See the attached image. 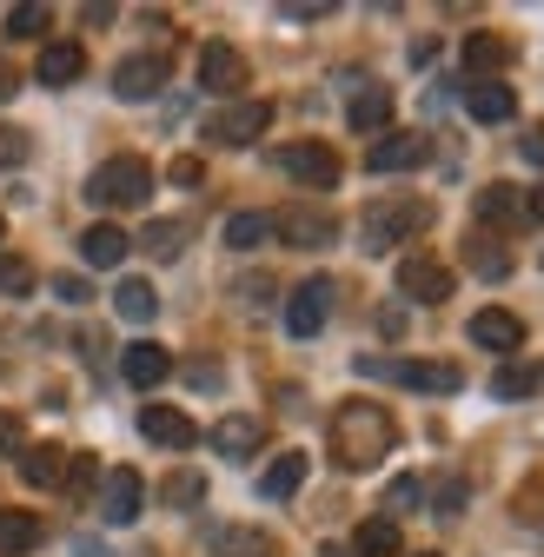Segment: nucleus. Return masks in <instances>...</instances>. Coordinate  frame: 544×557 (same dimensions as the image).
<instances>
[{
  "mask_svg": "<svg viewBox=\"0 0 544 557\" xmlns=\"http://www.w3.org/2000/svg\"><path fill=\"white\" fill-rule=\"evenodd\" d=\"M392 445H398V425L379 398H353L332 411V465L338 471H372Z\"/></svg>",
  "mask_w": 544,
  "mask_h": 557,
  "instance_id": "nucleus-1",
  "label": "nucleus"
},
{
  "mask_svg": "<svg viewBox=\"0 0 544 557\" xmlns=\"http://www.w3.org/2000/svg\"><path fill=\"white\" fill-rule=\"evenodd\" d=\"M425 226H432V199H379L372 213L359 220V233H366L359 246L366 252H392L398 239H419Z\"/></svg>",
  "mask_w": 544,
  "mask_h": 557,
  "instance_id": "nucleus-2",
  "label": "nucleus"
},
{
  "mask_svg": "<svg viewBox=\"0 0 544 557\" xmlns=\"http://www.w3.org/2000/svg\"><path fill=\"white\" fill-rule=\"evenodd\" d=\"M87 199H94V206H147V199H153V166H147L140 153H120V160L94 166Z\"/></svg>",
  "mask_w": 544,
  "mask_h": 557,
  "instance_id": "nucleus-3",
  "label": "nucleus"
},
{
  "mask_svg": "<svg viewBox=\"0 0 544 557\" xmlns=\"http://www.w3.org/2000/svg\"><path fill=\"white\" fill-rule=\"evenodd\" d=\"M359 372L366 379H392L405 392H438V398H452L465 385V372L445 366V359H359Z\"/></svg>",
  "mask_w": 544,
  "mask_h": 557,
  "instance_id": "nucleus-4",
  "label": "nucleus"
},
{
  "mask_svg": "<svg viewBox=\"0 0 544 557\" xmlns=\"http://www.w3.org/2000/svg\"><path fill=\"white\" fill-rule=\"evenodd\" d=\"M280 173H286L293 186L325 193V186H338V153H332V147H319V139H299V147H286V153H280Z\"/></svg>",
  "mask_w": 544,
  "mask_h": 557,
  "instance_id": "nucleus-5",
  "label": "nucleus"
},
{
  "mask_svg": "<svg viewBox=\"0 0 544 557\" xmlns=\"http://www.w3.org/2000/svg\"><path fill=\"white\" fill-rule=\"evenodd\" d=\"M398 293L419 299V306H445L452 299V272L438 259H425V252H405L398 259Z\"/></svg>",
  "mask_w": 544,
  "mask_h": 557,
  "instance_id": "nucleus-6",
  "label": "nucleus"
},
{
  "mask_svg": "<svg viewBox=\"0 0 544 557\" xmlns=\"http://www.w3.org/2000/svg\"><path fill=\"white\" fill-rule=\"evenodd\" d=\"M265 126H272V100H239V107H226V113L207 120V133L220 139V147H252Z\"/></svg>",
  "mask_w": 544,
  "mask_h": 557,
  "instance_id": "nucleus-7",
  "label": "nucleus"
},
{
  "mask_svg": "<svg viewBox=\"0 0 544 557\" xmlns=\"http://www.w3.org/2000/svg\"><path fill=\"white\" fill-rule=\"evenodd\" d=\"M332 278H306V286H293V299H286V332L293 338H312L325 319H332Z\"/></svg>",
  "mask_w": 544,
  "mask_h": 557,
  "instance_id": "nucleus-8",
  "label": "nucleus"
},
{
  "mask_svg": "<svg viewBox=\"0 0 544 557\" xmlns=\"http://www.w3.org/2000/svg\"><path fill=\"white\" fill-rule=\"evenodd\" d=\"M272 233H286V246H332L338 220L325 206H286V213H272Z\"/></svg>",
  "mask_w": 544,
  "mask_h": 557,
  "instance_id": "nucleus-9",
  "label": "nucleus"
},
{
  "mask_svg": "<svg viewBox=\"0 0 544 557\" xmlns=\"http://www.w3.org/2000/svg\"><path fill=\"white\" fill-rule=\"evenodd\" d=\"M199 87L207 94H239L246 87V53L226 47V40H207L199 47Z\"/></svg>",
  "mask_w": 544,
  "mask_h": 557,
  "instance_id": "nucleus-10",
  "label": "nucleus"
},
{
  "mask_svg": "<svg viewBox=\"0 0 544 557\" xmlns=\"http://www.w3.org/2000/svg\"><path fill=\"white\" fill-rule=\"evenodd\" d=\"M147 511V478L140 471H107V492H100V518L107 524H133V518H140Z\"/></svg>",
  "mask_w": 544,
  "mask_h": 557,
  "instance_id": "nucleus-11",
  "label": "nucleus"
},
{
  "mask_svg": "<svg viewBox=\"0 0 544 557\" xmlns=\"http://www.w3.org/2000/svg\"><path fill=\"white\" fill-rule=\"evenodd\" d=\"M140 432L153 438V445H166V451H193L199 445V425L186 411H173V405H147L140 411Z\"/></svg>",
  "mask_w": 544,
  "mask_h": 557,
  "instance_id": "nucleus-12",
  "label": "nucleus"
},
{
  "mask_svg": "<svg viewBox=\"0 0 544 557\" xmlns=\"http://www.w3.org/2000/svg\"><path fill=\"white\" fill-rule=\"evenodd\" d=\"M160 81H166V60H153V53H133V60L113 66V94L120 100H153Z\"/></svg>",
  "mask_w": 544,
  "mask_h": 557,
  "instance_id": "nucleus-13",
  "label": "nucleus"
},
{
  "mask_svg": "<svg viewBox=\"0 0 544 557\" xmlns=\"http://www.w3.org/2000/svg\"><path fill=\"white\" fill-rule=\"evenodd\" d=\"M471 345H492V352H518V345H524V319H518V312H505V306L471 312Z\"/></svg>",
  "mask_w": 544,
  "mask_h": 557,
  "instance_id": "nucleus-14",
  "label": "nucleus"
},
{
  "mask_svg": "<svg viewBox=\"0 0 544 557\" xmlns=\"http://www.w3.org/2000/svg\"><path fill=\"white\" fill-rule=\"evenodd\" d=\"M432 147H425V133H385V139H372V153H366V166L372 173H405V166H419Z\"/></svg>",
  "mask_w": 544,
  "mask_h": 557,
  "instance_id": "nucleus-15",
  "label": "nucleus"
},
{
  "mask_svg": "<svg viewBox=\"0 0 544 557\" xmlns=\"http://www.w3.org/2000/svg\"><path fill=\"white\" fill-rule=\"evenodd\" d=\"M465 113L479 120V126H505V120L518 113V94H511L505 81H471V87H465Z\"/></svg>",
  "mask_w": 544,
  "mask_h": 557,
  "instance_id": "nucleus-16",
  "label": "nucleus"
},
{
  "mask_svg": "<svg viewBox=\"0 0 544 557\" xmlns=\"http://www.w3.org/2000/svg\"><path fill=\"white\" fill-rule=\"evenodd\" d=\"M259 445H265V425H259L252 411H233V418H220V425H213V451H220V458H233V465H239V458H252Z\"/></svg>",
  "mask_w": 544,
  "mask_h": 557,
  "instance_id": "nucleus-17",
  "label": "nucleus"
},
{
  "mask_svg": "<svg viewBox=\"0 0 544 557\" xmlns=\"http://www.w3.org/2000/svg\"><path fill=\"white\" fill-rule=\"evenodd\" d=\"M120 372H126V385H140V392H153V385H166L173 379V359L160 352V345H126V359H120Z\"/></svg>",
  "mask_w": 544,
  "mask_h": 557,
  "instance_id": "nucleus-18",
  "label": "nucleus"
},
{
  "mask_svg": "<svg viewBox=\"0 0 544 557\" xmlns=\"http://www.w3.org/2000/svg\"><path fill=\"white\" fill-rule=\"evenodd\" d=\"M81 66H87V53H81L74 40H53V47H40L34 81H40V87H74V81H81Z\"/></svg>",
  "mask_w": 544,
  "mask_h": 557,
  "instance_id": "nucleus-19",
  "label": "nucleus"
},
{
  "mask_svg": "<svg viewBox=\"0 0 544 557\" xmlns=\"http://www.w3.org/2000/svg\"><path fill=\"white\" fill-rule=\"evenodd\" d=\"M66 458L74 451H60V445H27L21 451V478L34 484V492H53V484H66Z\"/></svg>",
  "mask_w": 544,
  "mask_h": 557,
  "instance_id": "nucleus-20",
  "label": "nucleus"
},
{
  "mask_svg": "<svg viewBox=\"0 0 544 557\" xmlns=\"http://www.w3.org/2000/svg\"><path fill=\"white\" fill-rule=\"evenodd\" d=\"M346 120H353V133H385V120H392V94H385L379 81H359Z\"/></svg>",
  "mask_w": 544,
  "mask_h": 557,
  "instance_id": "nucleus-21",
  "label": "nucleus"
},
{
  "mask_svg": "<svg viewBox=\"0 0 544 557\" xmlns=\"http://www.w3.org/2000/svg\"><path fill=\"white\" fill-rule=\"evenodd\" d=\"M113 312H120L126 325H153V312H160V293L147 286V278H120V286H113Z\"/></svg>",
  "mask_w": 544,
  "mask_h": 557,
  "instance_id": "nucleus-22",
  "label": "nucleus"
},
{
  "mask_svg": "<svg viewBox=\"0 0 544 557\" xmlns=\"http://www.w3.org/2000/svg\"><path fill=\"white\" fill-rule=\"evenodd\" d=\"M213 557H280V537L259 531V524H233V531H220Z\"/></svg>",
  "mask_w": 544,
  "mask_h": 557,
  "instance_id": "nucleus-23",
  "label": "nucleus"
},
{
  "mask_svg": "<svg viewBox=\"0 0 544 557\" xmlns=\"http://www.w3.org/2000/svg\"><path fill=\"white\" fill-rule=\"evenodd\" d=\"M299 484H306V451H280L259 478V498H293Z\"/></svg>",
  "mask_w": 544,
  "mask_h": 557,
  "instance_id": "nucleus-24",
  "label": "nucleus"
},
{
  "mask_svg": "<svg viewBox=\"0 0 544 557\" xmlns=\"http://www.w3.org/2000/svg\"><path fill=\"white\" fill-rule=\"evenodd\" d=\"M537 385H544V372H537L531 359H511V366H498V372H492V398H505V405H524Z\"/></svg>",
  "mask_w": 544,
  "mask_h": 557,
  "instance_id": "nucleus-25",
  "label": "nucleus"
},
{
  "mask_svg": "<svg viewBox=\"0 0 544 557\" xmlns=\"http://www.w3.org/2000/svg\"><path fill=\"white\" fill-rule=\"evenodd\" d=\"M126 246H133V239H126L120 226H107V220L81 233V259H87V265H120V259H126Z\"/></svg>",
  "mask_w": 544,
  "mask_h": 557,
  "instance_id": "nucleus-26",
  "label": "nucleus"
},
{
  "mask_svg": "<svg viewBox=\"0 0 544 557\" xmlns=\"http://www.w3.org/2000/svg\"><path fill=\"white\" fill-rule=\"evenodd\" d=\"M40 544V518L34 511H0V557H27Z\"/></svg>",
  "mask_w": 544,
  "mask_h": 557,
  "instance_id": "nucleus-27",
  "label": "nucleus"
},
{
  "mask_svg": "<svg viewBox=\"0 0 544 557\" xmlns=\"http://www.w3.org/2000/svg\"><path fill=\"white\" fill-rule=\"evenodd\" d=\"M505 60H511V47H505L498 34H471V40H465V74H471V81H485V74H498Z\"/></svg>",
  "mask_w": 544,
  "mask_h": 557,
  "instance_id": "nucleus-28",
  "label": "nucleus"
},
{
  "mask_svg": "<svg viewBox=\"0 0 544 557\" xmlns=\"http://www.w3.org/2000/svg\"><path fill=\"white\" fill-rule=\"evenodd\" d=\"M479 220H485V226H498V220H505V226L531 220V213H524V193H511V186H485V193H479Z\"/></svg>",
  "mask_w": 544,
  "mask_h": 557,
  "instance_id": "nucleus-29",
  "label": "nucleus"
},
{
  "mask_svg": "<svg viewBox=\"0 0 544 557\" xmlns=\"http://www.w3.org/2000/svg\"><path fill=\"white\" fill-rule=\"evenodd\" d=\"M353 557H398V524L392 518H366L353 537Z\"/></svg>",
  "mask_w": 544,
  "mask_h": 557,
  "instance_id": "nucleus-30",
  "label": "nucleus"
},
{
  "mask_svg": "<svg viewBox=\"0 0 544 557\" xmlns=\"http://www.w3.org/2000/svg\"><path fill=\"white\" fill-rule=\"evenodd\" d=\"M272 239V213H233L226 220V246L233 252H252V246H265Z\"/></svg>",
  "mask_w": 544,
  "mask_h": 557,
  "instance_id": "nucleus-31",
  "label": "nucleus"
},
{
  "mask_svg": "<svg viewBox=\"0 0 544 557\" xmlns=\"http://www.w3.org/2000/svg\"><path fill=\"white\" fill-rule=\"evenodd\" d=\"M465 259H471V272H485V278H505L511 272V252L492 239V233H479V239H465Z\"/></svg>",
  "mask_w": 544,
  "mask_h": 557,
  "instance_id": "nucleus-32",
  "label": "nucleus"
},
{
  "mask_svg": "<svg viewBox=\"0 0 544 557\" xmlns=\"http://www.w3.org/2000/svg\"><path fill=\"white\" fill-rule=\"evenodd\" d=\"M180 239H186V226H180V220H153V226L140 233V246H147L153 259H180Z\"/></svg>",
  "mask_w": 544,
  "mask_h": 557,
  "instance_id": "nucleus-33",
  "label": "nucleus"
},
{
  "mask_svg": "<svg viewBox=\"0 0 544 557\" xmlns=\"http://www.w3.org/2000/svg\"><path fill=\"white\" fill-rule=\"evenodd\" d=\"M160 498L186 511V505H199V498H207V478H199V471H173V478L160 484Z\"/></svg>",
  "mask_w": 544,
  "mask_h": 557,
  "instance_id": "nucleus-34",
  "label": "nucleus"
},
{
  "mask_svg": "<svg viewBox=\"0 0 544 557\" xmlns=\"http://www.w3.org/2000/svg\"><path fill=\"white\" fill-rule=\"evenodd\" d=\"M47 21H53V14L40 8V0H34V8H14V14H8V40H40Z\"/></svg>",
  "mask_w": 544,
  "mask_h": 557,
  "instance_id": "nucleus-35",
  "label": "nucleus"
},
{
  "mask_svg": "<svg viewBox=\"0 0 544 557\" xmlns=\"http://www.w3.org/2000/svg\"><path fill=\"white\" fill-rule=\"evenodd\" d=\"M419 498H425V484H419V478H392V492H385V518L398 524V511H412Z\"/></svg>",
  "mask_w": 544,
  "mask_h": 557,
  "instance_id": "nucleus-36",
  "label": "nucleus"
},
{
  "mask_svg": "<svg viewBox=\"0 0 544 557\" xmlns=\"http://www.w3.org/2000/svg\"><path fill=\"white\" fill-rule=\"evenodd\" d=\"M34 286V265L14 259V252H0V293H27Z\"/></svg>",
  "mask_w": 544,
  "mask_h": 557,
  "instance_id": "nucleus-37",
  "label": "nucleus"
},
{
  "mask_svg": "<svg viewBox=\"0 0 544 557\" xmlns=\"http://www.w3.org/2000/svg\"><path fill=\"white\" fill-rule=\"evenodd\" d=\"M66 484H74V492H87V484H100V465H94L87 451H74V458H66Z\"/></svg>",
  "mask_w": 544,
  "mask_h": 557,
  "instance_id": "nucleus-38",
  "label": "nucleus"
},
{
  "mask_svg": "<svg viewBox=\"0 0 544 557\" xmlns=\"http://www.w3.org/2000/svg\"><path fill=\"white\" fill-rule=\"evenodd\" d=\"M166 173H173V186H199V180H207V166H199L193 153H180V160H173Z\"/></svg>",
  "mask_w": 544,
  "mask_h": 557,
  "instance_id": "nucleus-39",
  "label": "nucleus"
},
{
  "mask_svg": "<svg viewBox=\"0 0 544 557\" xmlns=\"http://www.w3.org/2000/svg\"><path fill=\"white\" fill-rule=\"evenodd\" d=\"M53 293H60L66 306H81V299H87V278H74V272H60V278H53Z\"/></svg>",
  "mask_w": 544,
  "mask_h": 557,
  "instance_id": "nucleus-40",
  "label": "nucleus"
},
{
  "mask_svg": "<svg viewBox=\"0 0 544 557\" xmlns=\"http://www.w3.org/2000/svg\"><path fill=\"white\" fill-rule=\"evenodd\" d=\"M21 438H27V432H21V418H14V411H0V451H21Z\"/></svg>",
  "mask_w": 544,
  "mask_h": 557,
  "instance_id": "nucleus-41",
  "label": "nucleus"
},
{
  "mask_svg": "<svg viewBox=\"0 0 544 557\" xmlns=\"http://www.w3.org/2000/svg\"><path fill=\"white\" fill-rule=\"evenodd\" d=\"M332 0H299V8H286V21H325Z\"/></svg>",
  "mask_w": 544,
  "mask_h": 557,
  "instance_id": "nucleus-42",
  "label": "nucleus"
},
{
  "mask_svg": "<svg viewBox=\"0 0 544 557\" xmlns=\"http://www.w3.org/2000/svg\"><path fill=\"white\" fill-rule=\"evenodd\" d=\"M524 160L544 173V126H531V133H524Z\"/></svg>",
  "mask_w": 544,
  "mask_h": 557,
  "instance_id": "nucleus-43",
  "label": "nucleus"
},
{
  "mask_svg": "<svg viewBox=\"0 0 544 557\" xmlns=\"http://www.w3.org/2000/svg\"><path fill=\"white\" fill-rule=\"evenodd\" d=\"M458 505H465V484L452 478V484H445V492H438V511H458Z\"/></svg>",
  "mask_w": 544,
  "mask_h": 557,
  "instance_id": "nucleus-44",
  "label": "nucleus"
},
{
  "mask_svg": "<svg viewBox=\"0 0 544 557\" xmlns=\"http://www.w3.org/2000/svg\"><path fill=\"white\" fill-rule=\"evenodd\" d=\"M14 87H21V74H14V66H0V100H8Z\"/></svg>",
  "mask_w": 544,
  "mask_h": 557,
  "instance_id": "nucleus-45",
  "label": "nucleus"
},
{
  "mask_svg": "<svg viewBox=\"0 0 544 557\" xmlns=\"http://www.w3.org/2000/svg\"><path fill=\"white\" fill-rule=\"evenodd\" d=\"M524 213H531V220H544V186H537V193L524 199Z\"/></svg>",
  "mask_w": 544,
  "mask_h": 557,
  "instance_id": "nucleus-46",
  "label": "nucleus"
},
{
  "mask_svg": "<svg viewBox=\"0 0 544 557\" xmlns=\"http://www.w3.org/2000/svg\"><path fill=\"white\" fill-rule=\"evenodd\" d=\"M319 557H353V550H338V544H325V550H319Z\"/></svg>",
  "mask_w": 544,
  "mask_h": 557,
  "instance_id": "nucleus-47",
  "label": "nucleus"
},
{
  "mask_svg": "<svg viewBox=\"0 0 544 557\" xmlns=\"http://www.w3.org/2000/svg\"><path fill=\"white\" fill-rule=\"evenodd\" d=\"M419 557H432V550H419Z\"/></svg>",
  "mask_w": 544,
  "mask_h": 557,
  "instance_id": "nucleus-48",
  "label": "nucleus"
},
{
  "mask_svg": "<svg viewBox=\"0 0 544 557\" xmlns=\"http://www.w3.org/2000/svg\"><path fill=\"white\" fill-rule=\"evenodd\" d=\"M0 233H8V226H0Z\"/></svg>",
  "mask_w": 544,
  "mask_h": 557,
  "instance_id": "nucleus-49",
  "label": "nucleus"
}]
</instances>
